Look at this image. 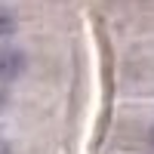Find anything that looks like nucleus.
I'll use <instances>...</instances> for the list:
<instances>
[{
  "instance_id": "1",
  "label": "nucleus",
  "mask_w": 154,
  "mask_h": 154,
  "mask_svg": "<svg viewBox=\"0 0 154 154\" xmlns=\"http://www.w3.org/2000/svg\"><path fill=\"white\" fill-rule=\"evenodd\" d=\"M28 68V56L19 46H0V83H9L25 74Z\"/></svg>"
},
{
  "instance_id": "3",
  "label": "nucleus",
  "mask_w": 154,
  "mask_h": 154,
  "mask_svg": "<svg viewBox=\"0 0 154 154\" xmlns=\"http://www.w3.org/2000/svg\"><path fill=\"white\" fill-rule=\"evenodd\" d=\"M0 154H12V148H9V142H6L3 136H0Z\"/></svg>"
},
{
  "instance_id": "5",
  "label": "nucleus",
  "mask_w": 154,
  "mask_h": 154,
  "mask_svg": "<svg viewBox=\"0 0 154 154\" xmlns=\"http://www.w3.org/2000/svg\"><path fill=\"white\" fill-rule=\"evenodd\" d=\"M148 142H151V148H154V130H151V133H148Z\"/></svg>"
},
{
  "instance_id": "4",
  "label": "nucleus",
  "mask_w": 154,
  "mask_h": 154,
  "mask_svg": "<svg viewBox=\"0 0 154 154\" xmlns=\"http://www.w3.org/2000/svg\"><path fill=\"white\" fill-rule=\"evenodd\" d=\"M6 102H9V96L3 93V89H0V111H3V108H6Z\"/></svg>"
},
{
  "instance_id": "2",
  "label": "nucleus",
  "mask_w": 154,
  "mask_h": 154,
  "mask_svg": "<svg viewBox=\"0 0 154 154\" xmlns=\"http://www.w3.org/2000/svg\"><path fill=\"white\" fill-rule=\"evenodd\" d=\"M12 31H16V16H12L9 9L0 6V40H3V37H9Z\"/></svg>"
}]
</instances>
